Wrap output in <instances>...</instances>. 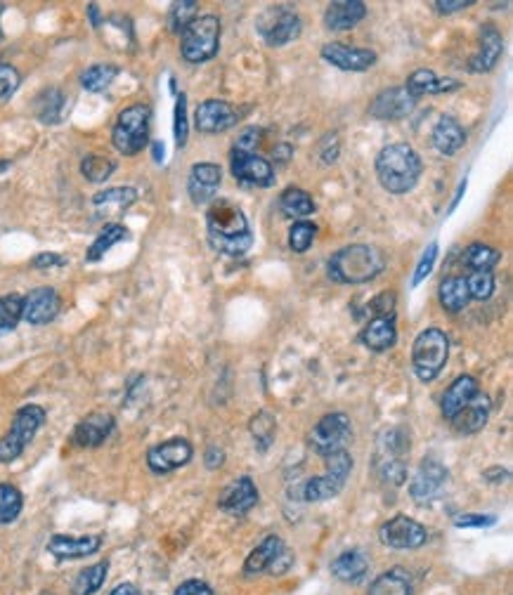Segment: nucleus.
Segmentation results:
<instances>
[{"instance_id":"f257e3e1","label":"nucleus","mask_w":513,"mask_h":595,"mask_svg":"<svg viewBox=\"0 0 513 595\" xmlns=\"http://www.w3.org/2000/svg\"><path fill=\"white\" fill-rule=\"evenodd\" d=\"M208 243L227 258H242L253 246V232L244 211L227 198H218L206 213Z\"/></svg>"},{"instance_id":"f03ea898","label":"nucleus","mask_w":513,"mask_h":595,"mask_svg":"<svg viewBox=\"0 0 513 595\" xmlns=\"http://www.w3.org/2000/svg\"><path fill=\"white\" fill-rule=\"evenodd\" d=\"M376 178L381 182V187L390 194H408L412 192L417 182L421 178L424 163H421L419 154L414 151L409 144L395 142L383 147L376 154Z\"/></svg>"},{"instance_id":"7ed1b4c3","label":"nucleus","mask_w":513,"mask_h":595,"mask_svg":"<svg viewBox=\"0 0 513 595\" xmlns=\"http://www.w3.org/2000/svg\"><path fill=\"white\" fill-rule=\"evenodd\" d=\"M386 270V255L370 243H351L329 258L326 274L336 284H367Z\"/></svg>"},{"instance_id":"20e7f679","label":"nucleus","mask_w":513,"mask_h":595,"mask_svg":"<svg viewBox=\"0 0 513 595\" xmlns=\"http://www.w3.org/2000/svg\"><path fill=\"white\" fill-rule=\"evenodd\" d=\"M409 435L405 428L381 430L374 449V471L383 484L400 487L408 480Z\"/></svg>"},{"instance_id":"39448f33","label":"nucleus","mask_w":513,"mask_h":595,"mask_svg":"<svg viewBox=\"0 0 513 595\" xmlns=\"http://www.w3.org/2000/svg\"><path fill=\"white\" fill-rule=\"evenodd\" d=\"M450 357V338L438 326L421 331L412 345V366L417 379L431 383L440 376Z\"/></svg>"},{"instance_id":"423d86ee","label":"nucleus","mask_w":513,"mask_h":595,"mask_svg":"<svg viewBox=\"0 0 513 595\" xmlns=\"http://www.w3.org/2000/svg\"><path fill=\"white\" fill-rule=\"evenodd\" d=\"M150 121L151 109L142 102L125 106L124 112L116 116L112 131V144L116 151L124 156L140 154L147 142H150Z\"/></svg>"},{"instance_id":"0eeeda50","label":"nucleus","mask_w":513,"mask_h":595,"mask_svg":"<svg viewBox=\"0 0 513 595\" xmlns=\"http://www.w3.org/2000/svg\"><path fill=\"white\" fill-rule=\"evenodd\" d=\"M220 50V19L215 14L197 17L182 32L180 55L189 64H204L218 55Z\"/></svg>"},{"instance_id":"6e6552de","label":"nucleus","mask_w":513,"mask_h":595,"mask_svg":"<svg viewBox=\"0 0 513 595\" xmlns=\"http://www.w3.org/2000/svg\"><path fill=\"white\" fill-rule=\"evenodd\" d=\"M45 423V409L38 404H26L14 414L13 426L5 437H0V463H13L32 444L41 426Z\"/></svg>"},{"instance_id":"1a4fd4ad","label":"nucleus","mask_w":513,"mask_h":595,"mask_svg":"<svg viewBox=\"0 0 513 595\" xmlns=\"http://www.w3.org/2000/svg\"><path fill=\"white\" fill-rule=\"evenodd\" d=\"M353 471V456L348 452H336L332 456H326V471L325 475L307 480L303 487V499L310 503L329 501L334 496L341 494L345 480Z\"/></svg>"},{"instance_id":"9d476101","label":"nucleus","mask_w":513,"mask_h":595,"mask_svg":"<svg viewBox=\"0 0 513 595\" xmlns=\"http://www.w3.org/2000/svg\"><path fill=\"white\" fill-rule=\"evenodd\" d=\"M353 440V423L348 418V414H341V411H334V414L322 416L317 421V426L313 428L307 442H310V449L319 456H332L336 452H345V446L351 444Z\"/></svg>"},{"instance_id":"9b49d317","label":"nucleus","mask_w":513,"mask_h":595,"mask_svg":"<svg viewBox=\"0 0 513 595\" xmlns=\"http://www.w3.org/2000/svg\"><path fill=\"white\" fill-rule=\"evenodd\" d=\"M256 26L258 33L263 36V41L270 48H284V45L294 43L303 32L301 17L294 10H289V7H268L258 17Z\"/></svg>"},{"instance_id":"f8f14e48","label":"nucleus","mask_w":513,"mask_h":595,"mask_svg":"<svg viewBox=\"0 0 513 595\" xmlns=\"http://www.w3.org/2000/svg\"><path fill=\"white\" fill-rule=\"evenodd\" d=\"M379 539L395 551H414L428 541V529L409 515H395L379 527Z\"/></svg>"},{"instance_id":"ddd939ff","label":"nucleus","mask_w":513,"mask_h":595,"mask_svg":"<svg viewBox=\"0 0 513 595\" xmlns=\"http://www.w3.org/2000/svg\"><path fill=\"white\" fill-rule=\"evenodd\" d=\"M195 456V449L188 440L182 437H173V440H166L161 444H154L147 452V465H150L151 472L157 475H166V472H173L182 465H188Z\"/></svg>"},{"instance_id":"4468645a","label":"nucleus","mask_w":513,"mask_h":595,"mask_svg":"<svg viewBox=\"0 0 513 595\" xmlns=\"http://www.w3.org/2000/svg\"><path fill=\"white\" fill-rule=\"evenodd\" d=\"M230 168L232 175L237 180L246 182V185L270 187L275 182V168H272V163L261 154H256V151H239V149H234L230 154Z\"/></svg>"},{"instance_id":"2eb2a0df","label":"nucleus","mask_w":513,"mask_h":595,"mask_svg":"<svg viewBox=\"0 0 513 595\" xmlns=\"http://www.w3.org/2000/svg\"><path fill=\"white\" fill-rule=\"evenodd\" d=\"M239 121L237 109L225 102V99H206L197 106L195 125L197 131L204 135H218V133L230 131L232 125Z\"/></svg>"},{"instance_id":"dca6fc26","label":"nucleus","mask_w":513,"mask_h":595,"mask_svg":"<svg viewBox=\"0 0 513 595\" xmlns=\"http://www.w3.org/2000/svg\"><path fill=\"white\" fill-rule=\"evenodd\" d=\"M419 99H414L408 93V87H389V90H381L371 99L370 105V116L379 118V121H400V118L409 116L414 112Z\"/></svg>"},{"instance_id":"f3484780","label":"nucleus","mask_w":513,"mask_h":595,"mask_svg":"<svg viewBox=\"0 0 513 595\" xmlns=\"http://www.w3.org/2000/svg\"><path fill=\"white\" fill-rule=\"evenodd\" d=\"M444 482H447V471L443 468V463H438L435 459H424L419 471L414 472L409 494L417 503H431L443 491Z\"/></svg>"},{"instance_id":"a211bd4d","label":"nucleus","mask_w":513,"mask_h":595,"mask_svg":"<svg viewBox=\"0 0 513 595\" xmlns=\"http://www.w3.org/2000/svg\"><path fill=\"white\" fill-rule=\"evenodd\" d=\"M322 60L341 71H367L376 64V52L367 48H351L344 43H326L322 48Z\"/></svg>"},{"instance_id":"6ab92c4d","label":"nucleus","mask_w":513,"mask_h":595,"mask_svg":"<svg viewBox=\"0 0 513 595\" xmlns=\"http://www.w3.org/2000/svg\"><path fill=\"white\" fill-rule=\"evenodd\" d=\"M62 310V300H60V293L50 286H41V288H33L29 296L24 298V319L33 326H43V324H50L57 315Z\"/></svg>"},{"instance_id":"aec40b11","label":"nucleus","mask_w":513,"mask_h":595,"mask_svg":"<svg viewBox=\"0 0 513 595\" xmlns=\"http://www.w3.org/2000/svg\"><path fill=\"white\" fill-rule=\"evenodd\" d=\"M220 180H223V170H220L218 163H195L188 178L189 198L197 206L208 204L218 192Z\"/></svg>"},{"instance_id":"412c9836","label":"nucleus","mask_w":513,"mask_h":595,"mask_svg":"<svg viewBox=\"0 0 513 595\" xmlns=\"http://www.w3.org/2000/svg\"><path fill=\"white\" fill-rule=\"evenodd\" d=\"M504 55V38H501L499 29L495 24L481 26V48L473 57H471L469 69L473 74H488L497 67L499 57Z\"/></svg>"},{"instance_id":"4be33fe9","label":"nucleus","mask_w":513,"mask_h":595,"mask_svg":"<svg viewBox=\"0 0 513 595\" xmlns=\"http://www.w3.org/2000/svg\"><path fill=\"white\" fill-rule=\"evenodd\" d=\"M258 503V490L251 478H237L220 494V510L227 515H246Z\"/></svg>"},{"instance_id":"5701e85b","label":"nucleus","mask_w":513,"mask_h":595,"mask_svg":"<svg viewBox=\"0 0 513 595\" xmlns=\"http://www.w3.org/2000/svg\"><path fill=\"white\" fill-rule=\"evenodd\" d=\"M284 544L277 534H270L265 536L261 544L249 553V558L244 563V574L249 577H256V574H263V572H275L277 563L284 558Z\"/></svg>"},{"instance_id":"b1692460","label":"nucleus","mask_w":513,"mask_h":595,"mask_svg":"<svg viewBox=\"0 0 513 595\" xmlns=\"http://www.w3.org/2000/svg\"><path fill=\"white\" fill-rule=\"evenodd\" d=\"M100 536H67V534H55L48 541V553L57 560H78L88 558L93 553L100 551Z\"/></svg>"},{"instance_id":"393cba45","label":"nucleus","mask_w":513,"mask_h":595,"mask_svg":"<svg viewBox=\"0 0 513 595\" xmlns=\"http://www.w3.org/2000/svg\"><path fill=\"white\" fill-rule=\"evenodd\" d=\"M367 17V5L362 0H338L326 7L325 26L329 32H348Z\"/></svg>"},{"instance_id":"a878e982","label":"nucleus","mask_w":513,"mask_h":595,"mask_svg":"<svg viewBox=\"0 0 513 595\" xmlns=\"http://www.w3.org/2000/svg\"><path fill=\"white\" fill-rule=\"evenodd\" d=\"M360 341L364 347H370L374 352H386L398 341V326H395V315L371 316L370 324L360 334Z\"/></svg>"},{"instance_id":"bb28decb","label":"nucleus","mask_w":513,"mask_h":595,"mask_svg":"<svg viewBox=\"0 0 513 595\" xmlns=\"http://www.w3.org/2000/svg\"><path fill=\"white\" fill-rule=\"evenodd\" d=\"M114 426H116V421H114L112 414H102V411H97V414H90L86 416L78 426H76L74 430V442L78 446H100L102 442L112 435Z\"/></svg>"},{"instance_id":"cd10ccee","label":"nucleus","mask_w":513,"mask_h":595,"mask_svg":"<svg viewBox=\"0 0 513 595\" xmlns=\"http://www.w3.org/2000/svg\"><path fill=\"white\" fill-rule=\"evenodd\" d=\"M478 392H481V388H478V379H473V376H459L457 380H452V385L443 395V402H440L444 418L452 421Z\"/></svg>"},{"instance_id":"c85d7f7f","label":"nucleus","mask_w":513,"mask_h":595,"mask_svg":"<svg viewBox=\"0 0 513 595\" xmlns=\"http://www.w3.org/2000/svg\"><path fill=\"white\" fill-rule=\"evenodd\" d=\"M488 418H490V399L478 392V395L473 397V399H471V402L466 404V407H463L450 423L457 433L473 435L488 426Z\"/></svg>"},{"instance_id":"c756f323","label":"nucleus","mask_w":513,"mask_h":595,"mask_svg":"<svg viewBox=\"0 0 513 595\" xmlns=\"http://www.w3.org/2000/svg\"><path fill=\"white\" fill-rule=\"evenodd\" d=\"M408 93L414 99L424 97V95H440V93H452L457 90L459 81L454 78H438L433 74L431 69H417L412 76L408 78Z\"/></svg>"},{"instance_id":"7c9ffc66","label":"nucleus","mask_w":513,"mask_h":595,"mask_svg":"<svg viewBox=\"0 0 513 595\" xmlns=\"http://www.w3.org/2000/svg\"><path fill=\"white\" fill-rule=\"evenodd\" d=\"M433 147L438 149L440 154L444 156H452L457 154L459 149L466 144V133H463V128L459 125V121H454L452 116H443L438 121V125L433 128Z\"/></svg>"},{"instance_id":"2f4dec72","label":"nucleus","mask_w":513,"mask_h":595,"mask_svg":"<svg viewBox=\"0 0 513 595\" xmlns=\"http://www.w3.org/2000/svg\"><path fill=\"white\" fill-rule=\"evenodd\" d=\"M138 201V189L133 187H114V189H105L93 197V206L102 215H114L125 208H131Z\"/></svg>"},{"instance_id":"473e14b6","label":"nucleus","mask_w":513,"mask_h":595,"mask_svg":"<svg viewBox=\"0 0 513 595\" xmlns=\"http://www.w3.org/2000/svg\"><path fill=\"white\" fill-rule=\"evenodd\" d=\"M370 570V563L360 551H345L341 553L332 563V574L338 581L345 583H357L362 581V577Z\"/></svg>"},{"instance_id":"72a5a7b5","label":"nucleus","mask_w":513,"mask_h":595,"mask_svg":"<svg viewBox=\"0 0 513 595\" xmlns=\"http://www.w3.org/2000/svg\"><path fill=\"white\" fill-rule=\"evenodd\" d=\"M277 208H279L284 217H306L315 213V201L301 187H289V189L279 194Z\"/></svg>"},{"instance_id":"f704fd0d","label":"nucleus","mask_w":513,"mask_h":595,"mask_svg":"<svg viewBox=\"0 0 513 595\" xmlns=\"http://www.w3.org/2000/svg\"><path fill=\"white\" fill-rule=\"evenodd\" d=\"M370 595H412V581L409 574L400 567L383 572L370 586Z\"/></svg>"},{"instance_id":"c9c22d12","label":"nucleus","mask_w":513,"mask_h":595,"mask_svg":"<svg viewBox=\"0 0 513 595\" xmlns=\"http://www.w3.org/2000/svg\"><path fill=\"white\" fill-rule=\"evenodd\" d=\"M469 303L471 296L463 277H447V279L440 284V305H443L447 312L457 315V312H462Z\"/></svg>"},{"instance_id":"e433bc0d","label":"nucleus","mask_w":513,"mask_h":595,"mask_svg":"<svg viewBox=\"0 0 513 595\" xmlns=\"http://www.w3.org/2000/svg\"><path fill=\"white\" fill-rule=\"evenodd\" d=\"M501 253L488 243H471L462 255V262L471 272H492V267L499 265Z\"/></svg>"},{"instance_id":"4c0bfd02","label":"nucleus","mask_w":513,"mask_h":595,"mask_svg":"<svg viewBox=\"0 0 513 595\" xmlns=\"http://www.w3.org/2000/svg\"><path fill=\"white\" fill-rule=\"evenodd\" d=\"M125 239H128V230H125L124 224H119V223L105 224V230L100 232V236H97V239L93 242V246L88 248L86 261L88 262L102 261V255H105L109 248L116 246V243H121V242H125Z\"/></svg>"},{"instance_id":"58836bf2","label":"nucleus","mask_w":513,"mask_h":595,"mask_svg":"<svg viewBox=\"0 0 513 595\" xmlns=\"http://www.w3.org/2000/svg\"><path fill=\"white\" fill-rule=\"evenodd\" d=\"M116 76H119L116 64H93L81 74V86L88 93H102V90L112 86Z\"/></svg>"},{"instance_id":"ea45409f","label":"nucleus","mask_w":513,"mask_h":595,"mask_svg":"<svg viewBox=\"0 0 513 595\" xmlns=\"http://www.w3.org/2000/svg\"><path fill=\"white\" fill-rule=\"evenodd\" d=\"M106 570H109V564L97 563V564H93V567H86L83 572H78V577L74 579V586H71V593L74 595L97 593L106 579Z\"/></svg>"},{"instance_id":"a19ab883","label":"nucleus","mask_w":513,"mask_h":595,"mask_svg":"<svg viewBox=\"0 0 513 595\" xmlns=\"http://www.w3.org/2000/svg\"><path fill=\"white\" fill-rule=\"evenodd\" d=\"M22 319H24V298L17 293L0 298V335L17 329Z\"/></svg>"},{"instance_id":"79ce46f5","label":"nucleus","mask_w":513,"mask_h":595,"mask_svg":"<svg viewBox=\"0 0 513 595\" xmlns=\"http://www.w3.org/2000/svg\"><path fill=\"white\" fill-rule=\"evenodd\" d=\"M62 106H64V95L50 87V90H43L36 99V116L43 121V124L52 125L62 118Z\"/></svg>"},{"instance_id":"37998d69","label":"nucleus","mask_w":513,"mask_h":595,"mask_svg":"<svg viewBox=\"0 0 513 595\" xmlns=\"http://www.w3.org/2000/svg\"><path fill=\"white\" fill-rule=\"evenodd\" d=\"M24 508V496L14 484H0V525H10Z\"/></svg>"},{"instance_id":"c03bdc74","label":"nucleus","mask_w":513,"mask_h":595,"mask_svg":"<svg viewBox=\"0 0 513 595\" xmlns=\"http://www.w3.org/2000/svg\"><path fill=\"white\" fill-rule=\"evenodd\" d=\"M114 170H116V163L100 154H88L81 161V175L88 182H95V185L109 180Z\"/></svg>"},{"instance_id":"a18cd8bd","label":"nucleus","mask_w":513,"mask_h":595,"mask_svg":"<svg viewBox=\"0 0 513 595\" xmlns=\"http://www.w3.org/2000/svg\"><path fill=\"white\" fill-rule=\"evenodd\" d=\"M249 428L251 435H253V440H256L258 449L265 452V449L272 444V440H275V433H277L275 416L268 414V411H258V414L251 418Z\"/></svg>"},{"instance_id":"49530a36","label":"nucleus","mask_w":513,"mask_h":595,"mask_svg":"<svg viewBox=\"0 0 513 595\" xmlns=\"http://www.w3.org/2000/svg\"><path fill=\"white\" fill-rule=\"evenodd\" d=\"M197 10H199V3H195V0H180V3H173L169 13L170 32L176 33L185 32V29H188V26L197 19Z\"/></svg>"},{"instance_id":"de8ad7c7","label":"nucleus","mask_w":513,"mask_h":595,"mask_svg":"<svg viewBox=\"0 0 513 595\" xmlns=\"http://www.w3.org/2000/svg\"><path fill=\"white\" fill-rule=\"evenodd\" d=\"M315 236H317V227L307 220H298L289 230V246L294 253H306L307 248L313 246Z\"/></svg>"},{"instance_id":"09e8293b","label":"nucleus","mask_w":513,"mask_h":595,"mask_svg":"<svg viewBox=\"0 0 513 595\" xmlns=\"http://www.w3.org/2000/svg\"><path fill=\"white\" fill-rule=\"evenodd\" d=\"M471 300H490L495 293V274L492 272H471L466 277Z\"/></svg>"},{"instance_id":"8fccbe9b","label":"nucleus","mask_w":513,"mask_h":595,"mask_svg":"<svg viewBox=\"0 0 513 595\" xmlns=\"http://www.w3.org/2000/svg\"><path fill=\"white\" fill-rule=\"evenodd\" d=\"M189 125H188V95L180 93L176 102V144L182 149L188 144Z\"/></svg>"},{"instance_id":"3c124183","label":"nucleus","mask_w":513,"mask_h":595,"mask_svg":"<svg viewBox=\"0 0 513 595\" xmlns=\"http://www.w3.org/2000/svg\"><path fill=\"white\" fill-rule=\"evenodd\" d=\"M435 261H438V242H431L428 243V248L424 251V255H421L419 265H417V272H414V279H412L414 286H419L421 281L433 272Z\"/></svg>"},{"instance_id":"603ef678","label":"nucleus","mask_w":513,"mask_h":595,"mask_svg":"<svg viewBox=\"0 0 513 595\" xmlns=\"http://www.w3.org/2000/svg\"><path fill=\"white\" fill-rule=\"evenodd\" d=\"M19 81H22V76L14 67L10 64H0V99L13 97L14 90L19 87Z\"/></svg>"},{"instance_id":"864d4df0","label":"nucleus","mask_w":513,"mask_h":595,"mask_svg":"<svg viewBox=\"0 0 513 595\" xmlns=\"http://www.w3.org/2000/svg\"><path fill=\"white\" fill-rule=\"evenodd\" d=\"M173 595H215L213 589L206 581H199V579H189V581L180 583Z\"/></svg>"},{"instance_id":"5fc2aeb1","label":"nucleus","mask_w":513,"mask_h":595,"mask_svg":"<svg viewBox=\"0 0 513 595\" xmlns=\"http://www.w3.org/2000/svg\"><path fill=\"white\" fill-rule=\"evenodd\" d=\"M495 522V515H462L457 520V527H492Z\"/></svg>"},{"instance_id":"6e6d98bb","label":"nucleus","mask_w":513,"mask_h":595,"mask_svg":"<svg viewBox=\"0 0 513 595\" xmlns=\"http://www.w3.org/2000/svg\"><path fill=\"white\" fill-rule=\"evenodd\" d=\"M261 137H263V131H261V128H249V131H244L239 135L237 149L239 151H253V149L258 147V142H261Z\"/></svg>"},{"instance_id":"4d7b16f0","label":"nucleus","mask_w":513,"mask_h":595,"mask_svg":"<svg viewBox=\"0 0 513 595\" xmlns=\"http://www.w3.org/2000/svg\"><path fill=\"white\" fill-rule=\"evenodd\" d=\"M471 5H473V0H435V3H433V7L443 14L459 13V10H466V7Z\"/></svg>"},{"instance_id":"13d9d810","label":"nucleus","mask_w":513,"mask_h":595,"mask_svg":"<svg viewBox=\"0 0 513 595\" xmlns=\"http://www.w3.org/2000/svg\"><path fill=\"white\" fill-rule=\"evenodd\" d=\"M204 461H206V468L215 471V468H220V465L225 463V452H223L220 446L211 444L206 449V456H204Z\"/></svg>"},{"instance_id":"bf43d9fd","label":"nucleus","mask_w":513,"mask_h":595,"mask_svg":"<svg viewBox=\"0 0 513 595\" xmlns=\"http://www.w3.org/2000/svg\"><path fill=\"white\" fill-rule=\"evenodd\" d=\"M64 258L62 255L57 253H38L36 258H33V267H41V270H45V267H57V265H64Z\"/></svg>"},{"instance_id":"052dcab7","label":"nucleus","mask_w":513,"mask_h":595,"mask_svg":"<svg viewBox=\"0 0 513 595\" xmlns=\"http://www.w3.org/2000/svg\"><path fill=\"white\" fill-rule=\"evenodd\" d=\"M109 595H140V590L138 586H133V583H121V586H116Z\"/></svg>"},{"instance_id":"680f3d73","label":"nucleus","mask_w":513,"mask_h":595,"mask_svg":"<svg viewBox=\"0 0 513 595\" xmlns=\"http://www.w3.org/2000/svg\"><path fill=\"white\" fill-rule=\"evenodd\" d=\"M466 192V180L462 182V185H459V189H457V197H454V201H452V206H450V213L454 211V208H457V204H459V198H462V194Z\"/></svg>"},{"instance_id":"e2e57ef3","label":"nucleus","mask_w":513,"mask_h":595,"mask_svg":"<svg viewBox=\"0 0 513 595\" xmlns=\"http://www.w3.org/2000/svg\"><path fill=\"white\" fill-rule=\"evenodd\" d=\"M154 159H157L159 163H161V159H163V147L159 142H154Z\"/></svg>"},{"instance_id":"0e129e2a","label":"nucleus","mask_w":513,"mask_h":595,"mask_svg":"<svg viewBox=\"0 0 513 595\" xmlns=\"http://www.w3.org/2000/svg\"><path fill=\"white\" fill-rule=\"evenodd\" d=\"M90 17H93V24L97 26V22H100V14H97V5H90Z\"/></svg>"},{"instance_id":"69168bd1","label":"nucleus","mask_w":513,"mask_h":595,"mask_svg":"<svg viewBox=\"0 0 513 595\" xmlns=\"http://www.w3.org/2000/svg\"><path fill=\"white\" fill-rule=\"evenodd\" d=\"M0 14H3V5H0Z\"/></svg>"}]
</instances>
